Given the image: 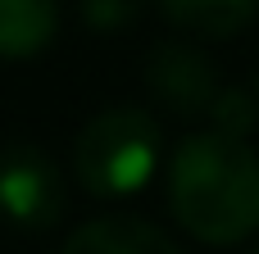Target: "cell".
I'll list each match as a JSON object with an SVG mask.
<instances>
[{"label": "cell", "mask_w": 259, "mask_h": 254, "mask_svg": "<svg viewBox=\"0 0 259 254\" xmlns=\"http://www.w3.org/2000/svg\"><path fill=\"white\" fill-rule=\"evenodd\" d=\"M155 5L178 32L200 36V41L241 36L259 14V0H155Z\"/></svg>", "instance_id": "obj_6"}, {"label": "cell", "mask_w": 259, "mask_h": 254, "mask_svg": "<svg viewBox=\"0 0 259 254\" xmlns=\"http://www.w3.org/2000/svg\"><path fill=\"white\" fill-rule=\"evenodd\" d=\"M59 254H182V250L164 227L132 218V214H109V218L82 223L64 241Z\"/></svg>", "instance_id": "obj_5"}, {"label": "cell", "mask_w": 259, "mask_h": 254, "mask_svg": "<svg viewBox=\"0 0 259 254\" xmlns=\"http://www.w3.org/2000/svg\"><path fill=\"white\" fill-rule=\"evenodd\" d=\"M77 9H82L87 27H96V32H118V27L137 23V14L146 9V0H77Z\"/></svg>", "instance_id": "obj_9"}, {"label": "cell", "mask_w": 259, "mask_h": 254, "mask_svg": "<svg viewBox=\"0 0 259 254\" xmlns=\"http://www.w3.org/2000/svg\"><path fill=\"white\" fill-rule=\"evenodd\" d=\"M250 254H259V245H255V250H250Z\"/></svg>", "instance_id": "obj_11"}, {"label": "cell", "mask_w": 259, "mask_h": 254, "mask_svg": "<svg viewBox=\"0 0 259 254\" xmlns=\"http://www.w3.org/2000/svg\"><path fill=\"white\" fill-rule=\"evenodd\" d=\"M246 86H250V95H255V105H259V73L250 77V82H246Z\"/></svg>", "instance_id": "obj_10"}, {"label": "cell", "mask_w": 259, "mask_h": 254, "mask_svg": "<svg viewBox=\"0 0 259 254\" xmlns=\"http://www.w3.org/2000/svg\"><path fill=\"white\" fill-rule=\"evenodd\" d=\"M64 209L68 186L59 164L32 141L0 145V218L23 232H46L64 218Z\"/></svg>", "instance_id": "obj_3"}, {"label": "cell", "mask_w": 259, "mask_h": 254, "mask_svg": "<svg viewBox=\"0 0 259 254\" xmlns=\"http://www.w3.org/2000/svg\"><path fill=\"white\" fill-rule=\"evenodd\" d=\"M59 32V0H0V59H32Z\"/></svg>", "instance_id": "obj_7"}, {"label": "cell", "mask_w": 259, "mask_h": 254, "mask_svg": "<svg viewBox=\"0 0 259 254\" xmlns=\"http://www.w3.org/2000/svg\"><path fill=\"white\" fill-rule=\"evenodd\" d=\"M205 118H209V132H223V136L246 141L259 127V105H255V95H250V86H228V91H219V100L209 105Z\"/></svg>", "instance_id": "obj_8"}, {"label": "cell", "mask_w": 259, "mask_h": 254, "mask_svg": "<svg viewBox=\"0 0 259 254\" xmlns=\"http://www.w3.org/2000/svg\"><path fill=\"white\" fill-rule=\"evenodd\" d=\"M146 91L155 95L159 109L178 114V118H196L209 114V105L219 100V68L214 59L196 45V41H159L146 55Z\"/></svg>", "instance_id": "obj_4"}, {"label": "cell", "mask_w": 259, "mask_h": 254, "mask_svg": "<svg viewBox=\"0 0 259 254\" xmlns=\"http://www.w3.org/2000/svg\"><path fill=\"white\" fill-rule=\"evenodd\" d=\"M159 145H164V132H159L155 114H146L137 105H114V109H100L77 132L73 173L100 200L137 195L159 168Z\"/></svg>", "instance_id": "obj_2"}, {"label": "cell", "mask_w": 259, "mask_h": 254, "mask_svg": "<svg viewBox=\"0 0 259 254\" xmlns=\"http://www.w3.org/2000/svg\"><path fill=\"white\" fill-rule=\"evenodd\" d=\"M168 209L205 245H241L259 232V155L223 132H191L168 164Z\"/></svg>", "instance_id": "obj_1"}]
</instances>
